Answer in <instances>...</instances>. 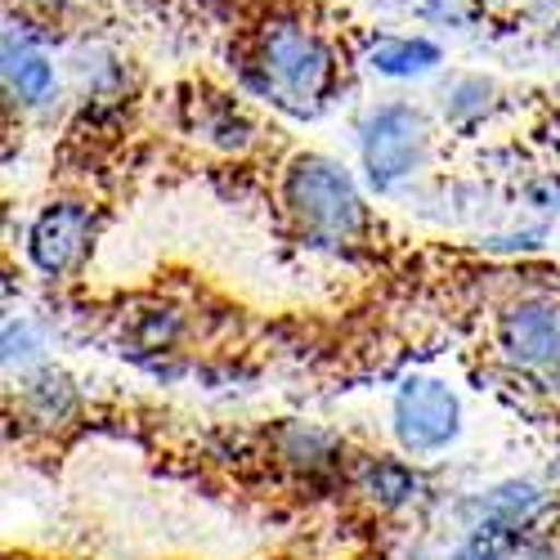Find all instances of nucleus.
I'll return each instance as SVG.
<instances>
[{"label":"nucleus","mask_w":560,"mask_h":560,"mask_svg":"<svg viewBox=\"0 0 560 560\" xmlns=\"http://www.w3.org/2000/svg\"><path fill=\"white\" fill-rule=\"evenodd\" d=\"M247 85L273 108L292 117H314L337 90V55L301 19H273L256 36L247 59Z\"/></svg>","instance_id":"obj_1"},{"label":"nucleus","mask_w":560,"mask_h":560,"mask_svg":"<svg viewBox=\"0 0 560 560\" xmlns=\"http://www.w3.org/2000/svg\"><path fill=\"white\" fill-rule=\"evenodd\" d=\"M283 202L301 224V233L314 243H346L363 224V198L354 189L350 171L323 153H301L288 166Z\"/></svg>","instance_id":"obj_2"},{"label":"nucleus","mask_w":560,"mask_h":560,"mask_svg":"<svg viewBox=\"0 0 560 560\" xmlns=\"http://www.w3.org/2000/svg\"><path fill=\"white\" fill-rule=\"evenodd\" d=\"M431 153V126L412 104H382L359 126V158L372 189H395Z\"/></svg>","instance_id":"obj_3"},{"label":"nucleus","mask_w":560,"mask_h":560,"mask_svg":"<svg viewBox=\"0 0 560 560\" xmlns=\"http://www.w3.org/2000/svg\"><path fill=\"white\" fill-rule=\"evenodd\" d=\"M90 243H95V211L85 202H50L27 229V256L45 278L81 269Z\"/></svg>","instance_id":"obj_4"},{"label":"nucleus","mask_w":560,"mask_h":560,"mask_svg":"<svg viewBox=\"0 0 560 560\" xmlns=\"http://www.w3.org/2000/svg\"><path fill=\"white\" fill-rule=\"evenodd\" d=\"M502 354L542 377L547 386L560 382V305L556 301H521L502 314Z\"/></svg>","instance_id":"obj_5"},{"label":"nucleus","mask_w":560,"mask_h":560,"mask_svg":"<svg viewBox=\"0 0 560 560\" xmlns=\"http://www.w3.org/2000/svg\"><path fill=\"white\" fill-rule=\"evenodd\" d=\"M457 395L435 377H408L395 395V435L408 453H435L457 435Z\"/></svg>","instance_id":"obj_6"},{"label":"nucleus","mask_w":560,"mask_h":560,"mask_svg":"<svg viewBox=\"0 0 560 560\" xmlns=\"http://www.w3.org/2000/svg\"><path fill=\"white\" fill-rule=\"evenodd\" d=\"M23 23L10 19L5 27V45H0V72H5V90L10 100H19L23 108H40L55 100L59 77H55V59L40 50V40L32 32H19Z\"/></svg>","instance_id":"obj_7"},{"label":"nucleus","mask_w":560,"mask_h":560,"mask_svg":"<svg viewBox=\"0 0 560 560\" xmlns=\"http://www.w3.org/2000/svg\"><path fill=\"white\" fill-rule=\"evenodd\" d=\"M440 59H444V50L427 36H382L368 45V68L382 77H395V81L427 77L440 68Z\"/></svg>","instance_id":"obj_8"},{"label":"nucleus","mask_w":560,"mask_h":560,"mask_svg":"<svg viewBox=\"0 0 560 560\" xmlns=\"http://www.w3.org/2000/svg\"><path fill=\"white\" fill-rule=\"evenodd\" d=\"M359 493H368L372 506L382 511H395L404 502L417 498V476L408 471L404 462H390V457H372L363 471H359Z\"/></svg>","instance_id":"obj_9"},{"label":"nucleus","mask_w":560,"mask_h":560,"mask_svg":"<svg viewBox=\"0 0 560 560\" xmlns=\"http://www.w3.org/2000/svg\"><path fill=\"white\" fill-rule=\"evenodd\" d=\"M278 440H283V457L292 466H305V471H323V466L337 457V440L314 427H288Z\"/></svg>","instance_id":"obj_10"},{"label":"nucleus","mask_w":560,"mask_h":560,"mask_svg":"<svg viewBox=\"0 0 560 560\" xmlns=\"http://www.w3.org/2000/svg\"><path fill=\"white\" fill-rule=\"evenodd\" d=\"M489 108H493V85L485 77H462V81L448 85V95H444V113L453 121H462V126L485 117Z\"/></svg>","instance_id":"obj_11"},{"label":"nucleus","mask_w":560,"mask_h":560,"mask_svg":"<svg viewBox=\"0 0 560 560\" xmlns=\"http://www.w3.org/2000/svg\"><path fill=\"white\" fill-rule=\"evenodd\" d=\"M502 560H556V556H551L547 547H538V542H521V538H516V542L502 551Z\"/></svg>","instance_id":"obj_12"},{"label":"nucleus","mask_w":560,"mask_h":560,"mask_svg":"<svg viewBox=\"0 0 560 560\" xmlns=\"http://www.w3.org/2000/svg\"><path fill=\"white\" fill-rule=\"evenodd\" d=\"M50 5H68V0H50Z\"/></svg>","instance_id":"obj_13"}]
</instances>
